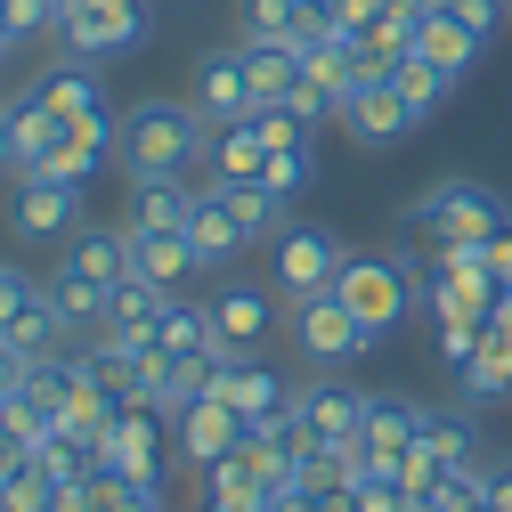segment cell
Returning <instances> with one entry per match:
<instances>
[{"mask_svg":"<svg viewBox=\"0 0 512 512\" xmlns=\"http://www.w3.org/2000/svg\"><path fill=\"white\" fill-rule=\"evenodd\" d=\"M277 106H285V114L301 122V131H326V122H342V114H334V98H326V82H317V74H301V82H293V90H285Z\"/></svg>","mask_w":512,"mask_h":512,"instance_id":"cell-35","label":"cell"},{"mask_svg":"<svg viewBox=\"0 0 512 512\" xmlns=\"http://www.w3.org/2000/svg\"><path fill=\"white\" fill-rule=\"evenodd\" d=\"M236 447H244V415H236L220 391H204L196 407L179 415V456H187V472H204V464L236 456Z\"/></svg>","mask_w":512,"mask_h":512,"instance_id":"cell-14","label":"cell"},{"mask_svg":"<svg viewBox=\"0 0 512 512\" xmlns=\"http://www.w3.org/2000/svg\"><path fill=\"white\" fill-rule=\"evenodd\" d=\"M147 17H155V0H66V17H57V49L82 57V66H106V57H122V49L147 41Z\"/></svg>","mask_w":512,"mask_h":512,"instance_id":"cell-4","label":"cell"},{"mask_svg":"<svg viewBox=\"0 0 512 512\" xmlns=\"http://www.w3.org/2000/svg\"><path fill=\"white\" fill-rule=\"evenodd\" d=\"M0 179H17V122H9V98H0Z\"/></svg>","mask_w":512,"mask_h":512,"instance_id":"cell-44","label":"cell"},{"mask_svg":"<svg viewBox=\"0 0 512 512\" xmlns=\"http://www.w3.org/2000/svg\"><path fill=\"white\" fill-rule=\"evenodd\" d=\"M57 269H74V277H90V285H122V277H131V236H122V228H74L66 236V261H57Z\"/></svg>","mask_w":512,"mask_h":512,"instance_id":"cell-19","label":"cell"},{"mask_svg":"<svg viewBox=\"0 0 512 512\" xmlns=\"http://www.w3.org/2000/svg\"><path fill=\"white\" fill-rule=\"evenodd\" d=\"M187 244H196V261H204V269H220V261H236V252H252V244H244V228H236V212L220 204V187H212V179H204L196 220H187Z\"/></svg>","mask_w":512,"mask_h":512,"instance_id":"cell-25","label":"cell"},{"mask_svg":"<svg viewBox=\"0 0 512 512\" xmlns=\"http://www.w3.org/2000/svg\"><path fill=\"white\" fill-rule=\"evenodd\" d=\"M17 57V33H9V9H0V66H9Z\"/></svg>","mask_w":512,"mask_h":512,"instance_id":"cell-46","label":"cell"},{"mask_svg":"<svg viewBox=\"0 0 512 512\" xmlns=\"http://www.w3.org/2000/svg\"><path fill=\"white\" fill-rule=\"evenodd\" d=\"M415 57H431L439 74H456V82H464V74L480 66V41H472V25L447 9V0H431V9H423V25H415Z\"/></svg>","mask_w":512,"mask_h":512,"instance_id":"cell-18","label":"cell"},{"mask_svg":"<svg viewBox=\"0 0 512 512\" xmlns=\"http://www.w3.org/2000/svg\"><path fill=\"white\" fill-rule=\"evenodd\" d=\"M447 9H456V17L472 25V41H480V49H488V41L512 25V0H447Z\"/></svg>","mask_w":512,"mask_h":512,"instance_id":"cell-37","label":"cell"},{"mask_svg":"<svg viewBox=\"0 0 512 512\" xmlns=\"http://www.w3.org/2000/svg\"><path fill=\"white\" fill-rule=\"evenodd\" d=\"M122 236H131V277H155L179 293V277H196V244H187V228H131L122 220Z\"/></svg>","mask_w":512,"mask_h":512,"instance_id":"cell-17","label":"cell"},{"mask_svg":"<svg viewBox=\"0 0 512 512\" xmlns=\"http://www.w3.org/2000/svg\"><path fill=\"white\" fill-rule=\"evenodd\" d=\"M163 301H171V285H155V277H122V285L106 293V317H98V334H122V342H147V326L163 317Z\"/></svg>","mask_w":512,"mask_h":512,"instance_id":"cell-22","label":"cell"},{"mask_svg":"<svg viewBox=\"0 0 512 512\" xmlns=\"http://www.w3.org/2000/svg\"><path fill=\"white\" fill-rule=\"evenodd\" d=\"M334 293L350 301V317H358V326L382 342V334H391L399 317L423 301V277H415V261H407V252H350V261H342V277H334Z\"/></svg>","mask_w":512,"mask_h":512,"instance_id":"cell-3","label":"cell"},{"mask_svg":"<svg viewBox=\"0 0 512 512\" xmlns=\"http://www.w3.org/2000/svg\"><path fill=\"white\" fill-rule=\"evenodd\" d=\"M0 277H9V261H0Z\"/></svg>","mask_w":512,"mask_h":512,"instance_id":"cell-49","label":"cell"},{"mask_svg":"<svg viewBox=\"0 0 512 512\" xmlns=\"http://www.w3.org/2000/svg\"><path fill=\"white\" fill-rule=\"evenodd\" d=\"M391 82H399V98L415 106V122H431V114L447 106V90H456V74H439L431 57H415V49H407L399 66H391Z\"/></svg>","mask_w":512,"mask_h":512,"instance_id":"cell-31","label":"cell"},{"mask_svg":"<svg viewBox=\"0 0 512 512\" xmlns=\"http://www.w3.org/2000/svg\"><path fill=\"white\" fill-rule=\"evenodd\" d=\"M488 277H496V285H512V220L488 236Z\"/></svg>","mask_w":512,"mask_h":512,"instance_id":"cell-41","label":"cell"},{"mask_svg":"<svg viewBox=\"0 0 512 512\" xmlns=\"http://www.w3.org/2000/svg\"><path fill=\"white\" fill-rule=\"evenodd\" d=\"M423 447H431L439 464H472L480 456V423L464 407H423Z\"/></svg>","mask_w":512,"mask_h":512,"instance_id":"cell-30","label":"cell"},{"mask_svg":"<svg viewBox=\"0 0 512 512\" xmlns=\"http://www.w3.org/2000/svg\"><path fill=\"white\" fill-rule=\"evenodd\" d=\"M285 131H293L285 106H261V114L228 122V131H212V147H204V179H261V171H269V147H277Z\"/></svg>","mask_w":512,"mask_h":512,"instance_id":"cell-7","label":"cell"},{"mask_svg":"<svg viewBox=\"0 0 512 512\" xmlns=\"http://www.w3.org/2000/svg\"><path fill=\"white\" fill-rule=\"evenodd\" d=\"M220 187V204L236 212V228H244V244H277L293 220H285V196L277 187H261V179H212Z\"/></svg>","mask_w":512,"mask_h":512,"instance_id":"cell-21","label":"cell"},{"mask_svg":"<svg viewBox=\"0 0 512 512\" xmlns=\"http://www.w3.org/2000/svg\"><path fill=\"white\" fill-rule=\"evenodd\" d=\"M480 334H488V326H439V366L464 374V366L480 358Z\"/></svg>","mask_w":512,"mask_h":512,"instance_id":"cell-39","label":"cell"},{"mask_svg":"<svg viewBox=\"0 0 512 512\" xmlns=\"http://www.w3.org/2000/svg\"><path fill=\"white\" fill-rule=\"evenodd\" d=\"M464 407H488V399H512V326H488L480 334V358L456 374Z\"/></svg>","mask_w":512,"mask_h":512,"instance_id":"cell-23","label":"cell"},{"mask_svg":"<svg viewBox=\"0 0 512 512\" xmlns=\"http://www.w3.org/2000/svg\"><path fill=\"white\" fill-rule=\"evenodd\" d=\"M342 236L334 228H317V220H293L285 236H277V301L293 309V301H309V293H334V277H342Z\"/></svg>","mask_w":512,"mask_h":512,"instance_id":"cell-5","label":"cell"},{"mask_svg":"<svg viewBox=\"0 0 512 512\" xmlns=\"http://www.w3.org/2000/svg\"><path fill=\"white\" fill-rule=\"evenodd\" d=\"M212 147V122L196 114V98H139L114 114V163L122 179H187Z\"/></svg>","mask_w":512,"mask_h":512,"instance_id":"cell-1","label":"cell"},{"mask_svg":"<svg viewBox=\"0 0 512 512\" xmlns=\"http://www.w3.org/2000/svg\"><path fill=\"white\" fill-rule=\"evenodd\" d=\"M25 374H33V350H17V342H0V391H17Z\"/></svg>","mask_w":512,"mask_h":512,"instance_id":"cell-43","label":"cell"},{"mask_svg":"<svg viewBox=\"0 0 512 512\" xmlns=\"http://www.w3.org/2000/svg\"><path fill=\"white\" fill-rule=\"evenodd\" d=\"M90 456H98V472H122V480H139V472H163V415H155V407H131V399H122L114 431L90 447Z\"/></svg>","mask_w":512,"mask_h":512,"instance_id":"cell-13","label":"cell"},{"mask_svg":"<svg viewBox=\"0 0 512 512\" xmlns=\"http://www.w3.org/2000/svg\"><path fill=\"white\" fill-rule=\"evenodd\" d=\"M114 480H122V472H114ZM114 512H171V496H163V472H139V480H122Z\"/></svg>","mask_w":512,"mask_h":512,"instance_id":"cell-38","label":"cell"},{"mask_svg":"<svg viewBox=\"0 0 512 512\" xmlns=\"http://www.w3.org/2000/svg\"><path fill=\"white\" fill-rule=\"evenodd\" d=\"M196 204H204V179H139L122 220H131V228H187Z\"/></svg>","mask_w":512,"mask_h":512,"instance_id":"cell-20","label":"cell"},{"mask_svg":"<svg viewBox=\"0 0 512 512\" xmlns=\"http://www.w3.org/2000/svg\"><path fill=\"white\" fill-rule=\"evenodd\" d=\"M342 122H350V139H358V147H391V139H407V131H415V106L399 98V82H391V74H366Z\"/></svg>","mask_w":512,"mask_h":512,"instance_id":"cell-16","label":"cell"},{"mask_svg":"<svg viewBox=\"0 0 512 512\" xmlns=\"http://www.w3.org/2000/svg\"><path fill=\"white\" fill-rule=\"evenodd\" d=\"M301 9H334V0H301Z\"/></svg>","mask_w":512,"mask_h":512,"instance_id":"cell-47","label":"cell"},{"mask_svg":"<svg viewBox=\"0 0 512 512\" xmlns=\"http://www.w3.org/2000/svg\"><path fill=\"white\" fill-rule=\"evenodd\" d=\"M309 179H317V147H309V131L293 122V131L269 147V171H261V187H277L285 204H301V196H309Z\"/></svg>","mask_w":512,"mask_h":512,"instance_id":"cell-28","label":"cell"},{"mask_svg":"<svg viewBox=\"0 0 512 512\" xmlns=\"http://www.w3.org/2000/svg\"><path fill=\"white\" fill-rule=\"evenodd\" d=\"M9 228L25 244H66L82 228V187L74 179H49V171H17L9 179Z\"/></svg>","mask_w":512,"mask_h":512,"instance_id":"cell-6","label":"cell"},{"mask_svg":"<svg viewBox=\"0 0 512 512\" xmlns=\"http://www.w3.org/2000/svg\"><path fill=\"white\" fill-rule=\"evenodd\" d=\"M293 415H301V439H317V447H358L366 391H350V382H309V391H293Z\"/></svg>","mask_w":512,"mask_h":512,"instance_id":"cell-12","label":"cell"},{"mask_svg":"<svg viewBox=\"0 0 512 512\" xmlns=\"http://www.w3.org/2000/svg\"><path fill=\"white\" fill-rule=\"evenodd\" d=\"M236 25L244 41H285L301 25V0H236Z\"/></svg>","mask_w":512,"mask_h":512,"instance_id":"cell-34","label":"cell"},{"mask_svg":"<svg viewBox=\"0 0 512 512\" xmlns=\"http://www.w3.org/2000/svg\"><path fill=\"white\" fill-rule=\"evenodd\" d=\"M66 317H57V301H49V285L33 277V293L17 301V317H9V326H0V342H17V350H33V358H49V350H66Z\"/></svg>","mask_w":512,"mask_h":512,"instance_id":"cell-24","label":"cell"},{"mask_svg":"<svg viewBox=\"0 0 512 512\" xmlns=\"http://www.w3.org/2000/svg\"><path fill=\"white\" fill-rule=\"evenodd\" d=\"M212 391H220V399L244 415V431H269V423L293 407V391H285V382H277L261 358H236V366H220V374H212Z\"/></svg>","mask_w":512,"mask_h":512,"instance_id":"cell-15","label":"cell"},{"mask_svg":"<svg viewBox=\"0 0 512 512\" xmlns=\"http://www.w3.org/2000/svg\"><path fill=\"white\" fill-rule=\"evenodd\" d=\"M204 309H212V334H220V342L261 350V342H269V326H277V285H261V277H228Z\"/></svg>","mask_w":512,"mask_h":512,"instance_id":"cell-10","label":"cell"},{"mask_svg":"<svg viewBox=\"0 0 512 512\" xmlns=\"http://www.w3.org/2000/svg\"><path fill=\"white\" fill-rule=\"evenodd\" d=\"M33 90H41L57 114H66V122H82V114H98V106H106V90H98V66H82V57H57V66H49Z\"/></svg>","mask_w":512,"mask_h":512,"instance_id":"cell-27","label":"cell"},{"mask_svg":"<svg viewBox=\"0 0 512 512\" xmlns=\"http://www.w3.org/2000/svg\"><path fill=\"white\" fill-rule=\"evenodd\" d=\"M196 512H269V496L261 488H236V496H204Z\"/></svg>","mask_w":512,"mask_h":512,"instance_id":"cell-42","label":"cell"},{"mask_svg":"<svg viewBox=\"0 0 512 512\" xmlns=\"http://www.w3.org/2000/svg\"><path fill=\"white\" fill-rule=\"evenodd\" d=\"M504 220H512V204L488 179H431L415 196V212H407V236H423V244H488Z\"/></svg>","mask_w":512,"mask_h":512,"instance_id":"cell-2","label":"cell"},{"mask_svg":"<svg viewBox=\"0 0 512 512\" xmlns=\"http://www.w3.org/2000/svg\"><path fill=\"white\" fill-rule=\"evenodd\" d=\"M423 439V399H366V431H358V464L374 480H391L399 456Z\"/></svg>","mask_w":512,"mask_h":512,"instance_id":"cell-11","label":"cell"},{"mask_svg":"<svg viewBox=\"0 0 512 512\" xmlns=\"http://www.w3.org/2000/svg\"><path fill=\"white\" fill-rule=\"evenodd\" d=\"M0 9H9V33H17V49H25V41H41V33H57L66 0H0Z\"/></svg>","mask_w":512,"mask_h":512,"instance_id":"cell-36","label":"cell"},{"mask_svg":"<svg viewBox=\"0 0 512 512\" xmlns=\"http://www.w3.org/2000/svg\"><path fill=\"white\" fill-rule=\"evenodd\" d=\"M431 512H488V472L480 464H447L431 488Z\"/></svg>","mask_w":512,"mask_h":512,"instance_id":"cell-33","label":"cell"},{"mask_svg":"<svg viewBox=\"0 0 512 512\" xmlns=\"http://www.w3.org/2000/svg\"><path fill=\"white\" fill-rule=\"evenodd\" d=\"M204 342H212V309H204V301H179V293L163 301V317L147 326V350H155V358H196Z\"/></svg>","mask_w":512,"mask_h":512,"instance_id":"cell-26","label":"cell"},{"mask_svg":"<svg viewBox=\"0 0 512 512\" xmlns=\"http://www.w3.org/2000/svg\"><path fill=\"white\" fill-rule=\"evenodd\" d=\"M293 342H301L317 366H350L358 350H374V334L350 317L342 293H309V301H293Z\"/></svg>","mask_w":512,"mask_h":512,"instance_id":"cell-8","label":"cell"},{"mask_svg":"<svg viewBox=\"0 0 512 512\" xmlns=\"http://www.w3.org/2000/svg\"><path fill=\"white\" fill-rule=\"evenodd\" d=\"M236 49H244V66H252V90H261V106H277V98L301 82L293 41H236Z\"/></svg>","mask_w":512,"mask_h":512,"instance_id":"cell-29","label":"cell"},{"mask_svg":"<svg viewBox=\"0 0 512 512\" xmlns=\"http://www.w3.org/2000/svg\"><path fill=\"white\" fill-rule=\"evenodd\" d=\"M0 447H9V423H0Z\"/></svg>","mask_w":512,"mask_h":512,"instance_id":"cell-48","label":"cell"},{"mask_svg":"<svg viewBox=\"0 0 512 512\" xmlns=\"http://www.w3.org/2000/svg\"><path fill=\"white\" fill-rule=\"evenodd\" d=\"M488 512H512V464L488 472Z\"/></svg>","mask_w":512,"mask_h":512,"instance_id":"cell-45","label":"cell"},{"mask_svg":"<svg viewBox=\"0 0 512 512\" xmlns=\"http://www.w3.org/2000/svg\"><path fill=\"white\" fill-rule=\"evenodd\" d=\"M41 285H49V301H57L66 326H98V317H106V285H90V277H74V269H49Z\"/></svg>","mask_w":512,"mask_h":512,"instance_id":"cell-32","label":"cell"},{"mask_svg":"<svg viewBox=\"0 0 512 512\" xmlns=\"http://www.w3.org/2000/svg\"><path fill=\"white\" fill-rule=\"evenodd\" d=\"M196 114L212 122V131H228V122H244V114H261V90H252L244 49H212L204 66H196Z\"/></svg>","mask_w":512,"mask_h":512,"instance_id":"cell-9","label":"cell"},{"mask_svg":"<svg viewBox=\"0 0 512 512\" xmlns=\"http://www.w3.org/2000/svg\"><path fill=\"white\" fill-rule=\"evenodd\" d=\"M350 512H407V496H399V480H374V472H366V480L350 488Z\"/></svg>","mask_w":512,"mask_h":512,"instance_id":"cell-40","label":"cell"}]
</instances>
